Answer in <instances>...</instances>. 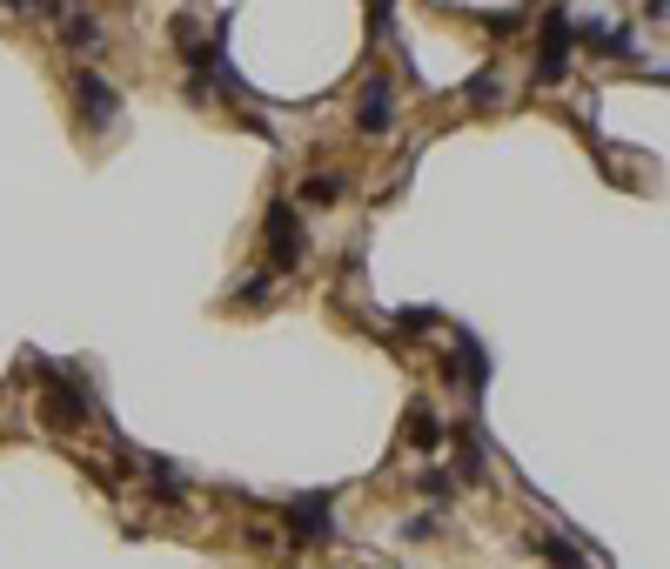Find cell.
<instances>
[{"label":"cell","instance_id":"1","mask_svg":"<svg viewBox=\"0 0 670 569\" xmlns=\"http://www.w3.org/2000/svg\"><path fill=\"white\" fill-rule=\"evenodd\" d=\"M262 241H268V255H275V268H282V275H295V268H302V255H309V241H302V215H295L289 201H268Z\"/></svg>","mask_w":670,"mask_h":569},{"label":"cell","instance_id":"2","mask_svg":"<svg viewBox=\"0 0 670 569\" xmlns=\"http://www.w3.org/2000/svg\"><path fill=\"white\" fill-rule=\"evenodd\" d=\"M41 416L54 422V429H81V422H88V389H81V375H74V369H47Z\"/></svg>","mask_w":670,"mask_h":569},{"label":"cell","instance_id":"3","mask_svg":"<svg viewBox=\"0 0 670 569\" xmlns=\"http://www.w3.org/2000/svg\"><path fill=\"white\" fill-rule=\"evenodd\" d=\"M282 529H289V543H329V536H335L329 489H309V496H295V503L282 509Z\"/></svg>","mask_w":670,"mask_h":569},{"label":"cell","instance_id":"4","mask_svg":"<svg viewBox=\"0 0 670 569\" xmlns=\"http://www.w3.org/2000/svg\"><path fill=\"white\" fill-rule=\"evenodd\" d=\"M563 67H570V14L550 7V14H543V47H536V88L563 81Z\"/></svg>","mask_w":670,"mask_h":569},{"label":"cell","instance_id":"5","mask_svg":"<svg viewBox=\"0 0 670 569\" xmlns=\"http://www.w3.org/2000/svg\"><path fill=\"white\" fill-rule=\"evenodd\" d=\"M74 101H81V121H88V128H108L114 114H121V88L101 81V74H74Z\"/></svg>","mask_w":670,"mask_h":569},{"label":"cell","instance_id":"6","mask_svg":"<svg viewBox=\"0 0 670 569\" xmlns=\"http://www.w3.org/2000/svg\"><path fill=\"white\" fill-rule=\"evenodd\" d=\"M443 375L456 382V389L483 395V389H490V355H483V342H476V335H463V349H456V355L443 362Z\"/></svg>","mask_w":670,"mask_h":569},{"label":"cell","instance_id":"7","mask_svg":"<svg viewBox=\"0 0 670 569\" xmlns=\"http://www.w3.org/2000/svg\"><path fill=\"white\" fill-rule=\"evenodd\" d=\"M356 128H362V134H389V128H396V88H389V74H376V81L362 88Z\"/></svg>","mask_w":670,"mask_h":569},{"label":"cell","instance_id":"8","mask_svg":"<svg viewBox=\"0 0 670 569\" xmlns=\"http://www.w3.org/2000/svg\"><path fill=\"white\" fill-rule=\"evenodd\" d=\"M402 436H409V449H443V416H436V409H429V402H416V409H409V429H402Z\"/></svg>","mask_w":670,"mask_h":569},{"label":"cell","instance_id":"9","mask_svg":"<svg viewBox=\"0 0 670 569\" xmlns=\"http://www.w3.org/2000/svg\"><path fill=\"white\" fill-rule=\"evenodd\" d=\"M416 496H423V503H449V496H456V476H449V469H423V476H416Z\"/></svg>","mask_w":670,"mask_h":569},{"label":"cell","instance_id":"10","mask_svg":"<svg viewBox=\"0 0 670 569\" xmlns=\"http://www.w3.org/2000/svg\"><path fill=\"white\" fill-rule=\"evenodd\" d=\"M302 201H309V208H329V201H342V175H309V181H302Z\"/></svg>","mask_w":670,"mask_h":569},{"label":"cell","instance_id":"11","mask_svg":"<svg viewBox=\"0 0 670 569\" xmlns=\"http://www.w3.org/2000/svg\"><path fill=\"white\" fill-rule=\"evenodd\" d=\"M536 556H550L557 569H583V556H577L570 543H563V536H536Z\"/></svg>","mask_w":670,"mask_h":569},{"label":"cell","instance_id":"12","mask_svg":"<svg viewBox=\"0 0 670 569\" xmlns=\"http://www.w3.org/2000/svg\"><path fill=\"white\" fill-rule=\"evenodd\" d=\"M436 322H443L436 308H402V315H396V329H402V335H429Z\"/></svg>","mask_w":670,"mask_h":569},{"label":"cell","instance_id":"13","mask_svg":"<svg viewBox=\"0 0 670 569\" xmlns=\"http://www.w3.org/2000/svg\"><path fill=\"white\" fill-rule=\"evenodd\" d=\"M148 476H155V489H161V496H181V469H175V462H148Z\"/></svg>","mask_w":670,"mask_h":569},{"label":"cell","instance_id":"14","mask_svg":"<svg viewBox=\"0 0 670 569\" xmlns=\"http://www.w3.org/2000/svg\"><path fill=\"white\" fill-rule=\"evenodd\" d=\"M61 41H67V47H94V41H101V27H94V21H67Z\"/></svg>","mask_w":670,"mask_h":569},{"label":"cell","instance_id":"15","mask_svg":"<svg viewBox=\"0 0 670 569\" xmlns=\"http://www.w3.org/2000/svg\"><path fill=\"white\" fill-rule=\"evenodd\" d=\"M469 101H496V74H469Z\"/></svg>","mask_w":670,"mask_h":569},{"label":"cell","instance_id":"16","mask_svg":"<svg viewBox=\"0 0 670 569\" xmlns=\"http://www.w3.org/2000/svg\"><path fill=\"white\" fill-rule=\"evenodd\" d=\"M402 536H409V543H429V536H436V516H416V523L402 529Z\"/></svg>","mask_w":670,"mask_h":569},{"label":"cell","instance_id":"17","mask_svg":"<svg viewBox=\"0 0 670 569\" xmlns=\"http://www.w3.org/2000/svg\"><path fill=\"white\" fill-rule=\"evenodd\" d=\"M268 295H275V282H268V275H262V282H248V288H242V302H248V308H255V302H268Z\"/></svg>","mask_w":670,"mask_h":569},{"label":"cell","instance_id":"18","mask_svg":"<svg viewBox=\"0 0 670 569\" xmlns=\"http://www.w3.org/2000/svg\"><path fill=\"white\" fill-rule=\"evenodd\" d=\"M389 7H396V0H369V27H376V34L389 27Z\"/></svg>","mask_w":670,"mask_h":569},{"label":"cell","instance_id":"19","mask_svg":"<svg viewBox=\"0 0 670 569\" xmlns=\"http://www.w3.org/2000/svg\"><path fill=\"white\" fill-rule=\"evenodd\" d=\"M41 7H47V14H67V7H74V0H41Z\"/></svg>","mask_w":670,"mask_h":569},{"label":"cell","instance_id":"20","mask_svg":"<svg viewBox=\"0 0 670 569\" xmlns=\"http://www.w3.org/2000/svg\"><path fill=\"white\" fill-rule=\"evenodd\" d=\"M7 7H34V0H7Z\"/></svg>","mask_w":670,"mask_h":569}]
</instances>
